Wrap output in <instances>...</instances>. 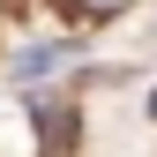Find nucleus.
<instances>
[{
    "instance_id": "2",
    "label": "nucleus",
    "mask_w": 157,
    "mask_h": 157,
    "mask_svg": "<svg viewBox=\"0 0 157 157\" xmlns=\"http://www.w3.org/2000/svg\"><path fill=\"white\" fill-rule=\"evenodd\" d=\"M67 60V45H37V52H23V60H15V75H23V82H37V75H52Z\"/></svg>"
},
{
    "instance_id": "3",
    "label": "nucleus",
    "mask_w": 157,
    "mask_h": 157,
    "mask_svg": "<svg viewBox=\"0 0 157 157\" xmlns=\"http://www.w3.org/2000/svg\"><path fill=\"white\" fill-rule=\"evenodd\" d=\"M82 8H90V15H112V8H127V0H82Z\"/></svg>"
},
{
    "instance_id": "1",
    "label": "nucleus",
    "mask_w": 157,
    "mask_h": 157,
    "mask_svg": "<svg viewBox=\"0 0 157 157\" xmlns=\"http://www.w3.org/2000/svg\"><path fill=\"white\" fill-rule=\"evenodd\" d=\"M23 105H30V120H37V135H45V150H67V142H75V120H67L60 105H52L45 90H23Z\"/></svg>"
}]
</instances>
